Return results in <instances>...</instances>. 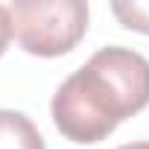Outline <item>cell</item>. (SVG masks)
Returning <instances> with one entry per match:
<instances>
[{"mask_svg":"<svg viewBox=\"0 0 149 149\" xmlns=\"http://www.w3.org/2000/svg\"><path fill=\"white\" fill-rule=\"evenodd\" d=\"M132 111L123 97L91 64L70 73L53 97V123L73 143H100Z\"/></svg>","mask_w":149,"mask_h":149,"instance_id":"6da1fadb","label":"cell"},{"mask_svg":"<svg viewBox=\"0 0 149 149\" xmlns=\"http://www.w3.org/2000/svg\"><path fill=\"white\" fill-rule=\"evenodd\" d=\"M12 35L32 56H64L88 29V3L82 0H15L9 6Z\"/></svg>","mask_w":149,"mask_h":149,"instance_id":"7a4b0ae2","label":"cell"},{"mask_svg":"<svg viewBox=\"0 0 149 149\" xmlns=\"http://www.w3.org/2000/svg\"><path fill=\"white\" fill-rule=\"evenodd\" d=\"M114 85V91L123 97L126 108L132 114L143 111L149 105V61L126 47H102L88 61Z\"/></svg>","mask_w":149,"mask_h":149,"instance_id":"3957f363","label":"cell"},{"mask_svg":"<svg viewBox=\"0 0 149 149\" xmlns=\"http://www.w3.org/2000/svg\"><path fill=\"white\" fill-rule=\"evenodd\" d=\"M0 149H44V137L26 114L0 108Z\"/></svg>","mask_w":149,"mask_h":149,"instance_id":"277c9868","label":"cell"},{"mask_svg":"<svg viewBox=\"0 0 149 149\" xmlns=\"http://www.w3.org/2000/svg\"><path fill=\"white\" fill-rule=\"evenodd\" d=\"M111 12L126 29L149 35V0H117L111 3Z\"/></svg>","mask_w":149,"mask_h":149,"instance_id":"5b68a950","label":"cell"},{"mask_svg":"<svg viewBox=\"0 0 149 149\" xmlns=\"http://www.w3.org/2000/svg\"><path fill=\"white\" fill-rule=\"evenodd\" d=\"M9 38H12V15H9L6 6H0V56L6 53Z\"/></svg>","mask_w":149,"mask_h":149,"instance_id":"8992f818","label":"cell"},{"mask_svg":"<svg viewBox=\"0 0 149 149\" xmlns=\"http://www.w3.org/2000/svg\"><path fill=\"white\" fill-rule=\"evenodd\" d=\"M120 149H149V140H137V143H126Z\"/></svg>","mask_w":149,"mask_h":149,"instance_id":"52a82bcc","label":"cell"}]
</instances>
